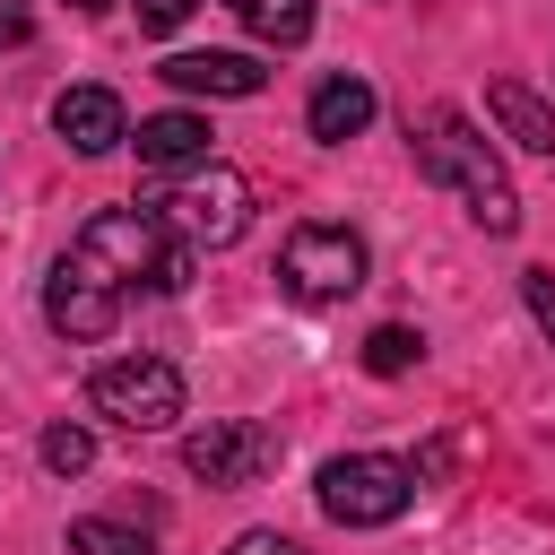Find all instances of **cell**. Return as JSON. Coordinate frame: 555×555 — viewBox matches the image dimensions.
Segmentation results:
<instances>
[{
	"label": "cell",
	"instance_id": "cell-1",
	"mask_svg": "<svg viewBox=\"0 0 555 555\" xmlns=\"http://www.w3.org/2000/svg\"><path fill=\"white\" fill-rule=\"evenodd\" d=\"M408 139H416V165H425V182H451L486 234H512V225H520V199H512V182H503L494 147L468 130V113H451V104H425V113L408 121Z\"/></svg>",
	"mask_w": 555,
	"mask_h": 555
},
{
	"label": "cell",
	"instance_id": "cell-2",
	"mask_svg": "<svg viewBox=\"0 0 555 555\" xmlns=\"http://www.w3.org/2000/svg\"><path fill=\"white\" fill-rule=\"evenodd\" d=\"M69 251L95 260L113 286H147V295H182V286H191V260H199V243H182V234H173L165 217H147V208H95Z\"/></svg>",
	"mask_w": 555,
	"mask_h": 555
},
{
	"label": "cell",
	"instance_id": "cell-3",
	"mask_svg": "<svg viewBox=\"0 0 555 555\" xmlns=\"http://www.w3.org/2000/svg\"><path fill=\"white\" fill-rule=\"evenodd\" d=\"M182 243H199V251H217V243H234L243 225H251V182L234 173V165H191V173H173L156 199H147Z\"/></svg>",
	"mask_w": 555,
	"mask_h": 555
},
{
	"label": "cell",
	"instance_id": "cell-4",
	"mask_svg": "<svg viewBox=\"0 0 555 555\" xmlns=\"http://www.w3.org/2000/svg\"><path fill=\"white\" fill-rule=\"evenodd\" d=\"M87 408L104 425H121V434H165L182 416V373L165 356H113V364H95Z\"/></svg>",
	"mask_w": 555,
	"mask_h": 555
},
{
	"label": "cell",
	"instance_id": "cell-5",
	"mask_svg": "<svg viewBox=\"0 0 555 555\" xmlns=\"http://www.w3.org/2000/svg\"><path fill=\"white\" fill-rule=\"evenodd\" d=\"M408 494H416V468L390 460V451H347V460L321 468V512L338 529H382V520L408 512Z\"/></svg>",
	"mask_w": 555,
	"mask_h": 555
},
{
	"label": "cell",
	"instance_id": "cell-6",
	"mask_svg": "<svg viewBox=\"0 0 555 555\" xmlns=\"http://www.w3.org/2000/svg\"><path fill=\"white\" fill-rule=\"evenodd\" d=\"M278 278H286V295H304V304H338V295H356V286H364V234H356V225L312 217V225H295V234H286Z\"/></svg>",
	"mask_w": 555,
	"mask_h": 555
},
{
	"label": "cell",
	"instance_id": "cell-7",
	"mask_svg": "<svg viewBox=\"0 0 555 555\" xmlns=\"http://www.w3.org/2000/svg\"><path fill=\"white\" fill-rule=\"evenodd\" d=\"M121 295H130V286H113L95 260L61 251V260H52V278H43V321H52L61 338L95 347V338H113V321H121Z\"/></svg>",
	"mask_w": 555,
	"mask_h": 555
},
{
	"label": "cell",
	"instance_id": "cell-8",
	"mask_svg": "<svg viewBox=\"0 0 555 555\" xmlns=\"http://www.w3.org/2000/svg\"><path fill=\"white\" fill-rule=\"evenodd\" d=\"M182 468L199 486H260L278 468V434L251 416H208L199 434H182Z\"/></svg>",
	"mask_w": 555,
	"mask_h": 555
},
{
	"label": "cell",
	"instance_id": "cell-9",
	"mask_svg": "<svg viewBox=\"0 0 555 555\" xmlns=\"http://www.w3.org/2000/svg\"><path fill=\"white\" fill-rule=\"evenodd\" d=\"M52 130L69 139V156H113V147L130 139V121H121V95H113V87H61Z\"/></svg>",
	"mask_w": 555,
	"mask_h": 555
},
{
	"label": "cell",
	"instance_id": "cell-10",
	"mask_svg": "<svg viewBox=\"0 0 555 555\" xmlns=\"http://www.w3.org/2000/svg\"><path fill=\"white\" fill-rule=\"evenodd\" d=\"M165 78H173L182 95H260V87H269V69H260L251 52H173Z\"/></svg>",
	"mask_w": 555,
	"mask_h": 555
},
{
	"label": "cell",
	"instance_id": "cell-11",
	"mask_svg": "<svg viewBox=\"0 0 555 555\" xmlns=\"http://www.w3.org/2000/svg\"><path fill=\"white\" fill-rule=\"evenodd\" d=\"M486 113H494V130H503L512 147H529V156H555V104H546L538 87H520V78H494V87H486Z\"/></svg>",
	"mask_w": 555,
	"mask_h": 555
},
{
	"label": "cell",
	"instance_id": "cell-12",
	"mask_svg": "<svg viewBox=\"0 0 555 555\" xmlns=\"http://www.w3.org/2000/svg\"><path fill=\"white\" fill-rule=\"evenodd\" d=\"M304 121H312V139H330V147H347L364 121H373V87L356 78V69H338V78H321L312 87V104H304Z\"/></svg>",
	"mask_w": 555,
	"mask_h": 555
},
{
	"label": "cell",
	"instance_id": "cell-13",
	"mask_svg": "<svg viewBox=\"0 0 555 555\" xmlns=\"http://www.w3.org/2000/svg\"><path fill=\"white\" fill-rule=\"evenodd\" d=\"M139 165H156V173L208 165V121H199V113H147V121H139Z\"/></svg>",
	"mask_w": 555,
	"mask_h": 555
},
{
	"label": "cell",
	"instance_id": "cell-14",
	"mask_svg": "<svg viewBox=\"0 0 555 555\" xmlns=\"http://www.w3.org/2000/svg\"><path fill=\"white\" fill-rule=\"evenodd\" d=\"M260 43H304L312 35V0H225Z\"/></svg>",
	"mask_w": 555,
	"mask_h": 555
},
{
	"label": "cell",
	"instance_id": "cell-15",
	"mask_svg": "<svg viewBox=\"0 0 555 555\" xmlns=\"http://www.w3.org/2000/svg\"><path fill=\"white\" fill-rule=\"evenodd\" d=\"M408 364H425V330H408V321H382L373 338H364V373H408Z\"/></svg>",
	"mask_w": 555,
	"mask_h": 555
},
{
	"label": "cell",
	"instance_id": "cell-16",
	"mask_svg": "<svg viewBox=\"0 0 555 555\" xmlns=\"http://www.w3.org/2000/svg\"><path fill=\"white\" fill-rule=\"evenodd\" d=\"M69 555H156L147 529H121V520H78L69 529Z\"/></svg>",
	"mask_w": 555,
	"mask_h": 555
},
{
	"label": "cell",
	"instance_id": "cell-17",
	"mask_svg": "<svg viewBox=\"0 0 555 555\" xmlns=\"http://www.w3.org/2000/svg\"><path fill=\"white\" fill-rule=\"evenodd\" d=\"M87 460H95V434L87 425H43V468L52 477H78Z\"/></svg>",
	"mask_w": 555,
	"mask_h": 555
},
{
	"label": "cell",
	"instance_id": "cell-18",
	"mask_svg": "<svg viewBox=\"0 0 555 555\" xmlns=\"http://www.w3.org/2000/svg\"><path fill=\"white\" fill-rule=\"evenodd\" d=\"M520 304H529V321L555 338V278H546V269H529V278H520Z\"/></svg>",
	"mask_w": 555,
	"mask_h": 555
},
{
	"label": "cell",
	"instance_id": "cell-19",
	"mask_svg": "<svg viewBox=\"0 0 555 555\" xmlns=\"http://www.w3.org/2000/svg\"><path fill=\"white\" fill-rule=\"evenodd\" d=\"M130 9H139V26H147V35H173V26H182L199 0H130Z\"/></svg>",
	"mask_w": 555,
	"mask_h": 555
},
{
	"label": "cell",
	"instance_id": "cell-20",
	"mask_svg": "<svg viewBox=\"0 0 555 555\" xmlns=\"http://www.w3.org/2000/svg\"><path fill=\"white\" fill-rule=\"evenodd\" d=\"M26 35H35V9L26 0H0V52H17Z\"/></svg>",
	"mask_w": 555,
	"mask_h": 555
},
{
	"label": "cell",
	"instance_id": "cell-21",
	"mask_svg": "<svg viewBox=\"0 0 555 555\" xmlns=\"http://www.w3.org/2000/svg\"><path fill=\"white\" fill-rule=\"evenodd\" d=\"M225 555H304V546H295V538H278V529H243Z\"/></svg>",
	"mask_w": 555,
	"mask_h": 555
},
{
	"label": "cell",
	"instance_id": "cell-22",
	"mask_svg": "<svg viewBox=\"0 0 555 555\" xmlns=\"http://www.w3.org/2000/svg\"><path fill=\"white\" fill-rule=\"evenodd\" d=\"M69 9H87V17H95V9H113V0H69Z\"/></svg>",
	"mask_w": 555,
	"mask_h": 555
}]
</instances>
